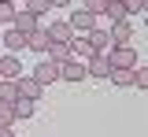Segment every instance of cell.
<instances>
[{"label":"cell","instance_id":"6da1fadb","mask_svg":"<svg viewBox=\"0 0 148 137\" xmlns=\"http://www.w3.org/2000/svg\"><path fill=\"white\" fill-rule=\"evenodd\" d=\"M108 59H111V67H137V48L133 45H111L108 48Z\"/></svg>","mask_w":148,"mask_h":137},{"label":"cell","instance_id":"7a4b0ae2","mask_svg":"<svg viewBox=\"0 0 148 137\" xmlns=\"http://www.w3.org/2000/svg\"><path fill=\"white\" fill-rule=\"evenodd\" d=\"M30 78H34L41 89H45V85H52V82H59V63H52V59L41 56V63L34 67V74H30Z\"/></svg>","mask_w":148,"mask_h":137},{"label":"cell","instance_id":"3957f363","mask_svg":"<svg viewBox=\"0 0 148 137\" xmlns=\"http://www.w3.org/2000/svg\"><path fill=\"white\" fill-rule=\"evenodd\" d=\"M67 26H71V34H89V30H96V15H89L85 8H74Z\"/></svg>","mask_w":148,"mask_h":137},{"label":"cell","instance_id":"277c9868","mask_svg":"<svg viewBox=\"0 0 148 137\" xmlns=\"http://www.w3.org/2000/svg\"><path fill=\"white\" fill-rule=\"evenodd\" d=\"M59 78H63V82H82V78H89V74H85V63H82L78 56L63 59V63H59Z\"/></svg>","mask_w":148,"mask_h":137},{"label":"cell","instance_id":"5b68a950","mask_svg":"<svg viewBox=\"0 0 148 137\" xmlns=\"http://www.w3.org/2000/svg\"><path fill=\"white\" fill-rule=\"evenodd\" d=\"M85 37V45L92 48V56H104L111 48V37H108V30H89V34H82Z\"/></svg>","mask_w":148,"mask_h":137},{"label":"cell","instance_id":"8992f818","mask_svg":"<svg viewBox=\"0 0 148 137\" xmlns=\"http://www.w3.org/2000/svg\"><path fill=\"white\" fill-rule=\"evenodd\" d=\"M85 74H89V78H108V74H111V59H108V52H104V56H89Z\"/></svg>","mask_w":148,"mask_h":137},{"label":"cell","instance_id":"52a82bcc","mask_svg":"<svg viewBox=\"0 0 148 137\" xmlns=\"http://www.w3.org/2000/svg\"><path fill=\"white\" fill-rule=\"evenodd\" d=\"M108 37H111V45H130V41H133V26H130V19H122V22H111Z\"/></svg>","mask_w":148,"mask_h":137},{"label":"cell","instance_id":"ba28073f","mask_svg":"<svg viewBox=\"0 0 148 137\" xmlns=\"http://www.w3.org/2000/svg\"><path fill=\"white\" fill-rule=\"evenodd\" d=\"M48 45H52V37L45 34V26H37L34 34H26V48H34L37 56H45V52H48Z\"/></svg>","mask_w":148,"mask_h":137},{"label":"cell","instance_id":"9c48e42d","mask_svg":"<svg viewBox=\"0 0 148 137\" xmlns=\"http://www.w3.org/2000/svg\"><path fill=\"white\" fill-rule=\"evenodd\" d=\"M45 34H48V37L52 41H63V45H71V26H67V19H56V22H48V26H45Z\"/></svg>","mask_w":148,"mask_h":137},{"label":"cell","instance_id":"30bf717a","mask_svg":"<svg viewBox=\"0 0 148 137\" xmlns=\"http://www.w3.org/2000/svg\"><path fill=\"white\" fill-rule=\"evenodd\" d=\"M15 85H18V97H26V100H37L41 93H45V89H41V85L30 78V74H18V78H15Z\"/></svg>","mask_w":148,"mask_h":137},{"label":"cell","instance_id":"8fae6325","mask_svg":"<svg viewBox=\"0 0 148 137\" xmlns=\"http://www.w3.org/2000/svg\"><path fill=\"white\" fill-rule=\"evenodd\" d=\"M41 22L30 15V11H15V19H11V30H18V34H34Z\"/></svg>","mask_w":148,"mask_h":137},{"label":"cell","instance_id":"7c38bea8","mask_svg":"<svg viewBox=\"0 0 148 137\" xmlns=\"http://www.w3.org/2000/svg\"><path fill=\"white\" fill-rule=\"evenodd\" d=\"M18 74H22V63H18V56H11V52H8V56L0 59V78H11V82H15Z\"/></svg>","mask_w":148,"mask_h":137},{"label":"cell","instance_id":"4fadbf2b","mask_svg":"<svg viewBox=\"0 0 148 137\" xmlns=\"http://www.w3.org/2000/svg\"><path fill=\"white\" fill-rule=\"evenodd\" d=\"M4 48H8L11 56H18V52L26 48V34H18V30H11V26H8V34H4Z\"/></svg>","mask_w":148,"mask_h":137},{"label":"cell","instance_id":"5bb4252c","mask_svg":"<svg viewBox=\"0 0 148 137\" xmlns=\"http://www.w3.org/2000/svg\"><path fill=\"white\" fill-rule=\"evenodd\" d=\"M34 111H37L34 100H26V97H15V100H11V115H15V119H30Z\"/></svg>","mask_w":148,"mask_h":137},{"label":"cell","instance_id":"9a60e30c","mask_svg":"<svg viewBox=\"0 0 148 137\" xmlns=\"http://www.w3.org/2000/svg\"><path fill=\"white\" fill-rule=\"evenodd\" d=\"M45 59H52V63H63V59H71V45H63V41H52L48 45V52Z\"/></svg>","mask_w":148,"mask_h":137},{"label":"cell","instance_id":"2e32d148","mask_svg":"<svg viewBox=\"0 0 148 137\" xmlns=\"http://www.w3.org/2000/svg\"><path fill=\"white\" fill-rule=\"evenodd\" d=\"M111 22H122V19H130V11H126V4L122 0H108V11H104Z\"/></svg>","mask_w":148,"mask_h":137},{"label":"cell","instance_id":"e0dca14e","mask_svg":"<svg viewBox=\"0 0 148 137\" xmlns=\"http://www.w3.org/2000/svg\"><path fill=\"white\" fill-rule=\"evenodd\" d=\"M18 97V85L11 78H0V100H4V104H11V100Z\"/></svg>","mask_w":148,"mask_h":137},{"label":"cell","instance_id":"ac0fdd59","mask_svg":"<svg viewBox=\"0 0 148 137\" xmlns=\"http://www.w3.org/2000/svg\"><path fill=\"white\" fill-rule=\"evenodd\" d=\"M22 11H30L34 19H41V15L48 11V4H45V0H26V8H22Z\"/></svg>","mask_w":148,"mask_h":137},{"label":"cell","instance_id":"d6986e66","mask_svg":"<svg viewBox=\"0 0 148 137\" xmlns=\"http://www.w3.org/2000/svg\"><path fill=\"white\" fill-rule=\"evenodd\" d=\"M85 11L89 15H104L108 11V0H85Z\"/></svg>","mask_w":148,"mask_h":137},{"label":"cell","instance_id":"ffe728a7","mask_svg":"<svg viewBox=\"0 0 148 137\" xmlns=\"http://www.w3.org/2000/svg\"><path fill=\"white\" fill-rule=\"evenodd\" d=\"M0 126H15V115H11V104L0 100Z\"/></svg>","mask_w":148,"mask_h":137},{"label":"cell","instance_id":"44dd1931","mask_svg":"<svg viewBox=\"0 0 148 137\" xmlns=\"http://www.w3.org/2000/svg\"><path fill=\"white\" fill-rule=\"evenodd\" d=\"M11 19H15V4H0V22L11 26Z\"/></svg>","mask_w":148,"mask_h":137},{"label":"cell","instance_id":"7402d4cb","mask_svg":"<svg viewBox=\"0 0 148 137\" xmlns=\"http://www.w3.org/2000/svg\"><path fill=\"white\" fill-rule=\"evenodd\" d=\"M133 85H137V89L148 85V71H145V67H133Z\"/></svg>","mask_w":148,"mask_h":137},{"label":"cell","instance_id":"603a6c76","mask_svg":"<svg viewBox=\"0 0 148 137\" xmlns=\"http://www.w3.org/2000/svg\"><path fill=\"white\" fill-rule=\"evenodd\" d=\"M122 4H126V11H145L148 8V0H122Z\"/></svg>","mask_w":148,"mask_h":137},{"label":"cell","instance_id":"cb8c5ba5","mask_svg":"<svg viewBox=\"0 0 148 137\" xmlns=\"http://www.w3.org/2000/svg\"><path fill=\"white\" fill-rule=\"evenodd\" d=\"M45 4H48V11H52V8H67L71 0H45Z\"/></svg>","mask_w":148,"mask_h":137},{"label":"cell","instance_id":"d4e9b609","mask_svg":"<svg viewBox=\"0 0 148 137\" xmlns=\"http://www.w3.org/2000/svg\"><path fill=\"white\" fill-rule=\"evenodd\" d=\"M0 137H15V126H0Z\"/></svg>","mask_w":148,"mask_h":137},{"label":"cell","instance_id":"484cf974","mask_svg":"<svg viewBox=\"0 0 148 137\" xmlns=\"http://www.w3.org/2000/svg\"><path fill=\"white\" fill-rule=\"evenodd\" d=\"M0 4H15V0H0Z\"/></svg>","mask_w":148,"mask_h":137}]
</instances>
